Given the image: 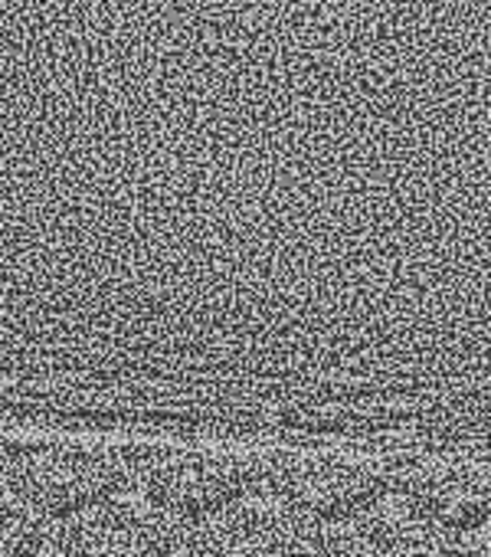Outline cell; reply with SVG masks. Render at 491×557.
<instances>
[{"mask_svg": "<svg viewBox=\"0 0 491 557\" xmlns=\"http://www.w3.org/2000/svg\"><path fill=\"white\" fill-rule=\"evenodd\" d=\"M131 462L112 446L47 443L24 449L8 466V488L43 521H70L125 492Z\"/></svg>", "mask_w": 491, "mask_h": 557, "instance_id": "6da1fadb", "label": "cell"}, {"mask_svg": "<svg viewBox=\"0 0 491 557\" xmlns=\"http://www.w3.org/2000/svg\"><path fill=\"white\" fill-rule=\"evenodd\" d=\"M273 498L302 524H335L374 508L390 488V472L357 453H286L266 472Z\"/></svg>", "mask_w": 491, "mask_h": 557, "instance_id": "7a4b0ae2", "label": "cell"}, {"mask_svg": "<svg viewBox=\"0 0 491 557\" xmlns=\"http://www.w3.org/2000/svg\"><path fill=\"white\" fill-rule=\"evenodd\" d=\"M260 472L242 453L219 446H164L141 466L144 498L171 521H203L253 492Z\"/></svg>", "mask_w": 491, "mask_h": 557, "instance_id": "3957f363", "label": "cell"}, {"mask_svg": "<svg viewBox=\"0 0 491 557\" xmlns=\"http://www.w3.org/2000/svg\"><path fill=\"white\" fill-rule=\"evenodd\" d=\"M177 521L148 498L115 495L70 521L56 534L63 557H174Z\"/></svg>", "mask_w": 491, "mask_h": 557, "instance_id": "277c9868", "label": "cell"}, {"mask_svg": "<svg viewBox=\"0 0 491 557\" xmlns=\"http://www.w3.org/2000/svg\"><path fill=\"white\" fill-rule=\"evenodd\" d=\"M400 495L406 515L426 531L468 534L488 521V475L471 459H413L400 472Z\"/></svg>", "mask_w": 491, "mask_h": 557, "instance_id": "5b68a950", "label": "cell"}, {"mask_svg": "<svg viewBox=\"0 0 491 557\" xmlns=\"http://www.w3.org/2000/svg\"><path fill=\"white\" fill-rule=\"evenodd\" d=\"M190 557H305V524L276 498L242 495L193 524Z\"/></svg>", "mask_w": 491, "mask_h": 557, "instance_id": "8992f818", "label": "cell"}, {"mask_svg": "<svg viewBox=\"0 0 491 557\" xmlns=\"http://www.w3.org/2000/svg\"><path fill=\"white\" fill-rule=\"evenodd\" d=\"M315 557H439V541L406 511L374 505L335 524H322Z\"/></svg>", "mask_w": 491, "mask_h": 557, "instance_id": "52a82bcc", "label": "cell"}, {"mask_svg": "<svg viewBox=\"0 0 491 557\" xmlns=\"http://www.w3.org/2000/svg\"><path fill=\"white\" fill-rule=\"evenodd\" d=\"M43 541L47 521L11 488H0V557H34Z\"/></svg>", "mask_w": 491, "mask_h": 557, "instance_id": "ba28073f", "label": "cell"}, {"mask_svg": "<svg viewBox=\"0 0 491 557\" xmlns=\"http://www.w3.org/2000/svg\"><path fill=\"white\" fill-rule=\"evenodd\" d=\"M452 557H488V531H468V534H452Z\"/></svg>", "mask_w": 491, "mask_h": 557, "instance_id": "9c48e42d", "label": "cell"}, {"mask_svg": "<svg viewBox=\"0 0 491 557\" xmlns=\"http://www.w3.org/2000/svg\"><path fill=\"white\" fill-rule=\"evenodd\" d=\"M34 557H63V554H56V550H37Z\"/></svg>", "mask_w": 491, "mask_h": 557, "instance_id": "30bf717a", "label": "cell"}, {"mask_svg": "<svg viewBox=\"0 0 491 557\" xmlns=\"http://www.w3.org/2000/svg\"><path fill=\"white\" fill-rule=\"evenodd\" d=\"M0 472H4V462H0Z\"/></svg>", "mask_w": 491, "mask_h": 557, "instance_id": "8fae6325", "label": "cell"}]
</instances>
